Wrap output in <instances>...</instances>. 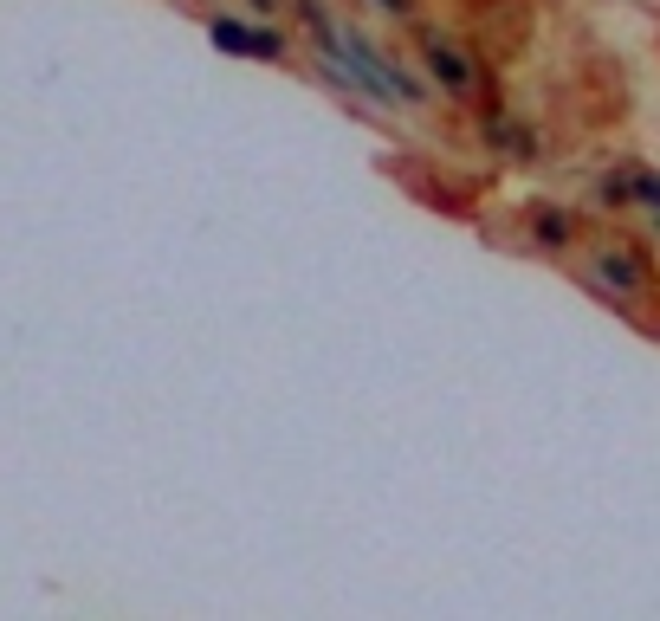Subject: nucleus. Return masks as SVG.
<instances>
[{"instance_id":"1","label":"nucleus","mask_w":660,"mask_h":621,"mask_svg":"<svg viewBox=\"0 0 660 621\" xmlns=\"http://www.w3.org/2000/svg\"><path fill=\"white\" fill-rule=\"evenodd\" d=\"M428 59H434V72L447 78V85L460 91V98H466V91H473V65H466V59H460V52H453V46H440V39H434V46H428Z\"/></svg>"},{"instance_id":"2","label":"nucleus","mask_w":660,"mask_h":621,"mask_svg":"<svg viewBox=\"0 0 660 621\" xmlns=\"http://www.w3.org/2000/svg\"><path fill=\"white\" fill-rule=\"evenodd\" d=\"M214 39H220V46H240V52H259V59L279 52V39H272V33H240V26H227V20L214 26Z\"/></svg>"},{"instance_id":"3","label":"nucleus","mask_w":660,"mask_h":621,"mask_svg":"<svg viewBox=\"0 0 660 621\" xmlns=\"http://www.w3.org/2000/svg\"><path fill=\"white\" fill-rule=\"evenodd\" d=\"M563 233H570V220H563V214H538V240H557L563 246Z\"/></svg>"},{"instance_id":"4","label":"nucleus","mask_w":660,"mask_h":621,"mask_svg":"<svg viewBox=\"0 0 660 621\" xmlns=\"http://www.w3.org/2000/svg\"><path fill=\"white\" fill-rule=\"evenodd\" d=\"M382 7H389V13H402V7H408V0H382Z\"/></svg>"}]
</instances>
